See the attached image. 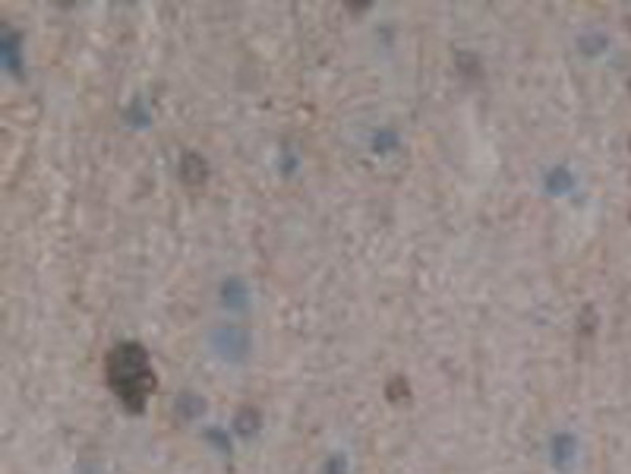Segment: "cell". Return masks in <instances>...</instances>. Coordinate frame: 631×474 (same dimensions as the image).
<instances>
[{
	"label": "cell",
	"mask_w": 631,
	"mask_h": 474,
	"mask_svg": "<svg viewBox=\"0 0 631 474\" xmlns=\"http://www.w3.org/2000/svg\"><path fill=\"white\" fill-rule=\"evenodd\" d=\"M571 455H575V440L565 436V433H559L553 440V462L559 465V468H568V458Z\"/></svg>",
	"instance_id": "6"
},
{
	"label": "cell",
	"mask_w": 631,
	"mask_h": 474,
	"mask_svg": "<svg viewBox=\"0 0 631 474\" xmlns=\"http://www.w3.org/2000/svg\"><path fill=\"white\" fill-rule=\"evenodd\" d=\"M205 177V162L199 155H187L183 158V180L187 184H199V180Z\"/></svg>",
	"instance_id": "7"
},
{
	"label": "cell",
	"mask_w": 631,
	"mask_h": 474,
	"mask_svg": "<svg viewBox=\"0 0 631 474\" xmlns=\"http://www.w3.org/2000/svg\"><path fill=\"white\" fill-rule=\"evenodd\" d=\"M105 373H108V386L120 398V405L133 414L142 411L152 389H155V373H152L149 351L142 345H136V341H123V345H117L108 354Z\"/></svg>",
	"instance_id": "1"
},
{
	"label": "cell",
	"mask_w": 631,
	"mask_h": 474,
	"mask_svg": "<svg viewBox=\"0 0 631 474\" xmlns=\"http://www.w3.org/2000/svg\"><path fill=\"white\" fill-rule=\"evenodd\" d=\"M205 436H209V440L215 443V449H218V452H227V449H231V440H227V436L221 433V430H209V433H205Z\"/></svg>",
	"instance_id": "11"
},
{
	"label": "cell",
	"mask_w": 631,
	"mask_h": 474,
	"mask_svg": "<svg viewBox=\"0 0 631 474\" xmlns=\"http://www.w3.org/2000/svg\"><path fill=\"white\" fill-rule=\"evenodd\" d=\"M0 57L13 73H19V35L13 29H6L4 38H0Z\"/></svg>",
	"instance_id": "4"
},
{
	"label": "cell",
	"mask_w": 631,
	"mask_h": 474,
	"mask_svg": "<svg viewBox=\"0 0 631 474\" xmlns=\"http://www.w3.org/2000/svg\"><path fill=\"white\" fill-rule=\"evenodd\" d=\"M549 187H553L556 193H562L565 187H571V177H568V174H565V168H559V171H556V174H549Z\"/></svg>",
	"instance_id": "9"
},
{
	"label": "cell",
	"mask_w": 631,
	"mask_h": 474,
	"mask_svg": "<svg viewBox=\"0 0 631 474\" xmlns=\"http://www.w3.org/2000/svg\"><path fill=\"white\" fill-rule=\"evenodd\" d=\"M237 430H240L244 436L256 433V430H259V411H253V408H244V411L237 414Z\"/></svg>",
	"instance_id": "8"
},
{
	"label": "cell",
	"mask_w": 631,
	"mask_h": 474,
	"mask_svg": "<svg viewBox=\"0 0 631 474\" xmlns=\"http://www.w3.org/2000/svg\"><path fill=\"white\" fill-rule=\"evenodd\" d=\"M325 474H348V462H344V455H332L325 462Z\"/></svg>",
	"instance_id": "10"
},
{
	"label": "cell",
	"mask_w": 631,
	"mask_h": 474,
	"mask_svg": "<svg viewBox=\"0 0 631 474\" xmlns=\"http://www.w3.org/2000/svg\"><path fill=\"white\" fill-rule=\"evenodd\" d=\"M202 411H205V402L199 396H193V392H183V396L177 398V414L183 421H196Z\"/></svg>",
	"instance_id": "5"
},
{
	"label": "cell",
	"mask_w": 631,
	"mask_h": 474,
	"mask_svg": "<svg viewBox=\"0 0 631 474\" xmlns=\"http://www.w3.org/2000/svg\"><path fill=\"white\" fill-rule=\"evenodd\" d=\"M246 297H249V291H246L244 279H227V282L221 284V304H224V307H231V310H246Z\"/></svg>",
	"instance_id": "3"
},
{
	"label": "cell",
	"mask_w": 631,
	"mask_h": 474,
	"mask_svg": "<svg viewBox=\"0 0 631 474\" xmlns=\"http://www.w3.org/2000/svg\"><path fill=\"white\" fill-rule=\"evenodd\" d=\"M209 348L221 357V361H227V364H244L249 357L253 341H249V332L244 329V326L221 323V326H215V329L209 332Z\"/></svg>",
	"instance_id": "2"
}]
</instances>
